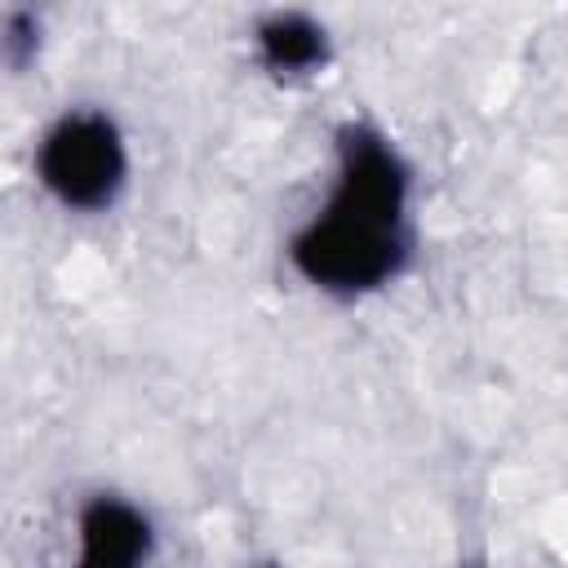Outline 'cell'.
I'll return each mask as SVG.
<instances>
[{"instance_id":"obj_1","label":"cell","mask_w":568,"mask_h":568,"mask_svg":"<svg viewBox=\"0 0 568 568\" xmlns=\"http://www.w3.org/2000/svg\"><path fill=\"white\" fill-rule=\"evenodd\" d=\"M408 169L368 124L337 133V191L293 240V266L328 293H368L408 257Z\"/></svg>"},{"instance_id":"obj_2","label":"cell","mask_w":568,"mask_h":568,"mask_svg":"<svg viewBox=\"0 0 568 568\" xmlns=\"http://www.w3.org/2000/svg\"><path fill=\"white\" fill-rule=\"evenodd\" d=\"M40 182L67 209H106L124 182V146L106 115L58 120L40 142Z\"/></svg>"},{"instance_id":"obj_3","label":"cell","mask_w":568,"mask_h":568,"mask_svg":"<svg viewBox=\"0 0 568 568\" xmlns=\"http://www.w3.org/2000/svg\"><path fill=\"white\" fill-rule=\"evenodd\" d=\"M80 541H84L80 559L89 568H124V564L146 559L151 524L133 506H124L115 497H98L80 515Z\"/></svg>"},{"instance_id":"obj_4","label":"cell","mask_w":568,"mask_h":568,"mask_svg":"<svg viewBox=\"0 0 568 568\" xmlns=\"http://www.w3.org/2000/svg\"><path fill=\"white\" fill-rule=\"evenodd\" d=\"M257 49L275 71H315L328 58L324 31L302 13H275L257 27Z\"/></svg>"},{"instance_id":"obj_5","label":"cell","mask_w":568,"mask_h":568,"mask_svg":"<svg viewBox=\"0 0 568 568\" xmlns=\"http://www.w3.org/2000/svg\"><path fill=\"white\" fill-rule=\"evenodd\" d=\"M31 44V18L13 13L9 18V36H4V49H9V62H22V49Z\"/></svg>"}]
</instances>
